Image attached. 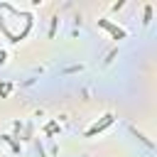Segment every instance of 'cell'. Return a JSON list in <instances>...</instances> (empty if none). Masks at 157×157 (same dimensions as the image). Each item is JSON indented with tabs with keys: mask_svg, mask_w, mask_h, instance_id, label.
Here are the masks:
<instances>
[{
	"mask_svg": "<svg viewBox=\"0 0 157 157\" xmlns=\"http://www.w3.org/2000/svg\"><path fill=\"white\" fill-rule=\"evenodd\" d=\"M110 123H113V115H105V120H103V123H96V125H93V128H91V130H88L86 135L91 137V135H96V132H101V130H103L105 125H110Z\"/></svg>",
	"mask_w": 157,
	"mask_h": 157,
	"instance_id": "6da1fadb",
	"label": "cell"
},
{
	"mask_svg": "<svg viewBox=\"0 0 157 157\" xmlns=\"http://www.w3.org/2000/svg\"><path fill=\"white\" fill-rule=\"evenodd\" d=\"M101 25H103V27H105V29H110V32H113V34H115V37H125V32H123V29H118V27H113V25H108V22H105V20H101Z\"/></svg>",
	"mask_w": 157,
	"mask_h": 157,
	"instance_id": "7a4b0ae2",
	"label": "cell"
},
{
	"mask_svg": "<svg viewBox=\"0 0 157 157\" xmlns=\"http://www.w3.org/2000/svg\"><path fill=\"white\" fill-rule=\"evenodd\" d=\"M2 56H5V54H2V52H0V64H2Z\"/></svg>",
	"mask_w": 157,
	"mask_h": 157,
	"instance_id": "3957f363",
	"label": "cell"
}]
</instances>
